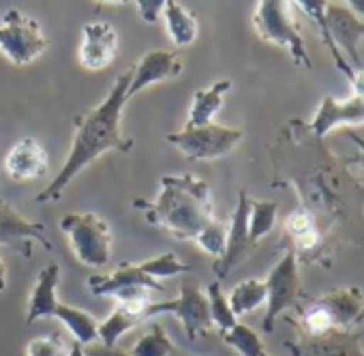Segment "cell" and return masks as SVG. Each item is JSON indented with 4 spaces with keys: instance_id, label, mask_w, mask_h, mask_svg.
Listing matches in <instances>:
<instances>
[{
    "instance_id": "22",
    "label": "cell",
    "mask_w": 364,
    "mask_h": 356,
    "mask_svg": "<svg viewBox=\"0 0 364 356\" xmlns=\"http://www.w3.org/2000/svg\"><path fill=\"white\" fill-rule=\"evenodd\" d=\"M232 90V82L230 80H221L215 82L210 88H202L193 95L191 101V110H189V118L185 127H204L215 122L217 114L221 112L223 99L225 95Z\"/></svg>"
},
{
    "instance_id": "29",
    "label": "cell",
    "mask_w": 364,
    "mask_h": 356,
    "mask_svg": "<svg viewBox=\"0 0 364 356\" xmlns=\"http://www.w3.org/2000/svg\"><path fill=\"white\" fill-rule=\"evenodd\" d=\"M206 298H208V307H210V320H213V326H217L223 333L232 330L236 324H238V318L234 315L230 303H228V296L223 294L221 290V283L219 281H213L208 286V292H206Z\"/></svg>"
},
{
    "instance_id": "34",
    "label": "cell",
    "mask_w": 364,
    "mask_h": 356,
    "mask_svg": "<svg viewBox=\"0 0 364 356\" xmlns=\"http://www.w3.org/2000/svg\"><path fill=\"white\" fill-rule=\"evenodd\" d=\"M163 7H165V0H139L137 3V11L146 24H154L159 14H163Z\"/></svg>"
},
{
    "instance_id": "5",
    "label": "cell",
    "mask_w": 364,
    "mask_h": 356,
    "mask_svg": "<svg viewBox=\"0 0 364 356\" xmlns=\"http://www.w3.org/2000/svg\"><path fill=\"white\" fill-rule=\"evenodd\" d=\"M294 3H283V0H264L255 7L253 26L257 35L266 43H274L289 52L291 61L306 71L313 69L311 56L306 52V43L302 39L298 20H296Z\"/></svg>"
},
{
    "instance_id": "37",
    "label": "cell",
    "mask_w": 364,
    "mask_h": 356,
    "mask_svg": "<svg viewBox=\"0 0 364 356\" xmlns=\"http://www.w3.org/2000/svg\"><path fill=\"white\" fill-rule=\"evenodd\" d=\"M349 84L353 86V95L364 99V69H358L355 75H353V80Z\"/></svg>"
},
{
    "instance_id": "1",
    "label": "cell",
    "mask_w": 364,
    "mask_h": 356,
    "mask_svg": "<svg viewBox=\"0 0 364 356\" xmlns=\"http://www.w3.org/2000/svg\"><path fill=\"white\" fill-rule=\"evenodd\" d=\"M272 187H294L300 209L313 215L323 236V264L345 247H364V178L349 172L309 122L289 120L268 148Z\"/></svg>"
},
{
    "instance_id": "18",
    "label": "cell",
    "mask_w": 364,
    "mask_h": 356,
    "mask_svg": "<svg viewBox=\"0 0 364 356\" xmlns=\"http://www.w3.org/2000/svg\"><path fill=\"white\" fill-rule=\"evenodd\" d=\"M5 169H7L9 178H14V181H20V183L41 178L50 169L48 150L35 137H22L7 152Z\"/></svg>"
},
{
    "instance_id": "30",
    "label": "cell",
    "mask_w": 364,
    "mask_h": 356,
    "mask_svg": "<svg viewBox=\"0 0 364 356\" xmlns=\"http://www.w3.org/2000/svg\"><path fill=\"white\" fill-rule=\"evenodd\" d=\"M139 268L152 277V279H167V277H178V275H187L191 273V264H185L176 253H161V256H154L146 262L139 264Z\"/></svg>"
},
{
    "instance_id": "15",
    "label": "cell",
    "mask_w": 364,
    "mask_h": 356,
    "mask_svg": "<svg viewBox=\"0 0 364 356\" xmlns=\"http://www.w3.org/2000/svg\"><path fill=\"white\" fill-rule=\"evenodd\" d=\"M358 125H364V99L351 95L349 99L336 101L334 97L326 95L313 116V120L309 122V129L317 135V137H326L330 131L345 127V129H353Z\"/></svg>"
},
{
    "instance_id": "14",
    "label": "cell",
    "mask_w": 364,
    "mask_h": 356,
    "mask_svg": "<svg viewBox=\"0 0 364 356\" xmlns=\"http://www.w3.org/2000/svg\"><path fill=\"white\" fill-rule=\"evenodd\" d=\"M118 52V33L109 22H90L82 28L80 65L86 71L107 69Z\"/></svg>"
},
{
    "instance_id": "41",
    "label": "cell",
    "mask_w": 364,
    "mask_h": 356,
    "mask_svg": "<svg viewBox=\"0 0 364 356\" xmlns=\"http://www.w3.org/2000/svg\"><path fill=\"white\" fill-rule=\"evenodd\" d=\"M259 356H270V354H268V352H262V354H259Z\"/></svg>"
},
{
    "instance_id": "11",
    "label": "cell",
    "mask_w": 364,
    "mask_h": 356,
    "mask_svg": "<svg viewBox=\"0 0 364 356\" xmlns=\"http://www.w3.org/2000/svg\"><path fill=\"white\" fill-rule=\"evenodd\" d=\"M249 206H251V198L247 194V189L238 192V202L236 209L232 213V219L228 224V243H225V251L219 260H215L213 271L217 275V281L225 279L234 268H238L255 249L251 245V236H249Z\"/></svg>"
},
{
    "instance_id": "8",
    "label": "cell",
    "mask_w": 364,
    "mask_h": 356,
    "mask_svg": "<svg viewBox=\"0 0 364 356\" xmlns=\"http://www.w3.org/2000/svg\"><path fill=\"white\" fill-rule=\"evenodd\" d=\"M245 133L225 125H204V127H185L182 131L169 133L167 142L176 146L189 161H215L230 155L240 142Z\"/></svg>"
},
{
    "instance_id": "2",
    "label": "cell",
    "mask_w": 364,
    "mask_h": 356,
    "mask_svg": "<svg viewBox=\"0 0 364 356\" xmlns=\"http://www.w3.org/2000/svg\"><path fill=\"white\" fill-rule=\"evenodd\" d=\"M135 73V65H131L127 71H122L109 95L92 110L80 114L75 118V137L69 157L65 159L60 172L54 176V181L37 194V204H50L58 202L65 194V189L73 183V178L86 169L90 163H95L103 152L107 150H120L129 152L133 148V140L122 135L120 120H122V108L127 103V90L131 86Z\"/></svg>"
},
{
    "instance_id": "35",
    "label": "cell",
    "mask_w": 364,
    "mask_h": 356,
    "mask_svg": "<svg viewBox=\"0 0 364 356\" xmlns=\"http://www.w3.org/2000/svg\"><path fill=\"white\" fill-rule=\"evenodd\" d=\"M84 354L86 356H131L129 352L120 350V347H109V345H103V343H92V345H86L84 347Z\"/></svg>"
},
{
    "instance_id": "17",
    "label": "cell",
    "mask_w": 364,
    "mask_h": 356,
    "mask_svg": "<svg viewBox=\"0 0 364 356\" xmlns=\"http://www.w3.org/2000/svg\"><path fill=\"white\" fill-rule=\"evenodd\" d=\"M182 73V58L169 50H150L144 54L139 63H135V73L131 80V86L127 90V101L133 99L144 88L173 80Z\"/></svg>"
},
{
    "instance_id": "9",
    "label": "cell",
    "mask_w": 364,
    "mask_h": 356,
    "mask_svg": "<svg viewBox=\"0 0 364 356\" xmlns=\"http://www.w3.org/2000/svg\"><path fill=\"white\" fill-rule=\"evenodd\" d=\"M48 50L41 24L18 9H9L0 24V52L14 65L26 67Z\"/></svg>"
},
{
    "instance_id": "6",
    "label": "cell",
    "mask_w": 364,
    "mask_h": 356,
    "mask_svg": "<svg viewBox=\"0 0 364 356\" xmlns=\"http://www.w3.org/2000/svg\"><path fill=\"white\" fill-rule=\"evenodd\" d=\"M60 230L69 239L75 258L92 268H101L112 258V230L95 213H73L60 219Z\"/></svg>"
},
{
    "instance_id": "38",
    "label": "cell",
    "mask_w": 364,
    "mask_h": 356,
    "mask_svg": "<svg viewBox=\"0 0 364 356\" xmlns=\"http://www.w3.org/2000/svg\"><path fill=\"white\" fill-rule=\"evenodd\" d=\"M347 7H349L358 18H362V20H364V0H353V3H349Z\"/></svg>"
},
{
    "instance_id": "32",
    "label": "cell",
    "mask_w": 364,
    "mask_h": 356,
    "mask_svg": "<svg viewBox=\"0 0 364 356\" xmlns=\"http://www.w3.org/2000/svg\"><path fill=\"white\" fill-rule=\"evenodd\" d=\"M198 243V247L202 251H206L208 256H213L215 260H219L225 251V243H228V224L213 219L204 230H200V234L193 239Z\"/></svg>"
},
{
    "instance_id": "39",
    "label": "cell",
    "mask_w": 364,
    "mask_h": 356,
    "mask_svg": "<svg viewBox=\"0 0 364 356\" xmlns=\"http://www.w3.org/2000/svg\"><path fill=\"white\" fill-rule=\"evenodd\" d=\"M5 288H7V266L3 258H0V292H5Z\"/></svg>"
},
{
    "instance_id": "36",
    "label": "cell",
    "mask_w": 364,
    "mask_h": 356,
    "mask_svg": "<svg viewBox=\"0 0 364 356\" xmlns=\"http://www.w3.org/2000/svg\"><path fill=\"white\" fill-rule=\"evenodd\" d=\"M345 133H347V137L358 146V155H355V157L345 159V161H347V165H360V167L364 169V137H362L358 131H353V129H345Z\"/></svg>"
},
{
    "instance_id": "21",
    "label": "cell",
    "mask_w": 364,
    "mask_h": 356,
    "mask_svg": "<svg viewBox=\"0 0 364 356\" xmlns=\"http://www.w3.org/2000/svg\"><path fill=\"white\" fill-rule=\"evenodd\" d=\"M58 281H60L58 264H48L39 271L37 283L33 288V294L26 307V324H35L37 320H43V318H54V311L58 307V298H56Z\"/></svg>"
},
{
    "instance_id": "20",
    "label": "cell",
    "mask_w": 364,
    "mask_h": 356,
    "mask_svg": "<svg viewBox=\"0 0 364 356\" xmlns=\"http://www.w3.org/2000/svg\"><path fill=\"white\" fill-rule=\"evenodd\" d=\"M135 286L148 288V290H156V292H163V290H165L156 279L148 277V275L139 268V264H133V262L120 264V266H118L116 271H112L109 275H92V277L88 279V290H90L95 296H112V298H114L118 292H122V290H127V288H135Z\"/></svg>"
},
{
    "instance_id": "13",
    "label": "cell",
    "mask_w": 364,
    "mask_h": 356,
    "mask_svg": "<svg viewBox=\"0 0 364 356\" xmlns=\"http://www.w3.org/2000/svg\"><path fill=\"white\" fill-rule=\"evenodd\" d=\"M283 241L287 243L285 249L294 251L298 264H323V236L313 219L311 213L304 209L291 211L283 221ZM326 266V264H323Z\"/></svg>"
},
{
    "instance_id": "23",
    "label": "cell",
    "mask_w": 364,
    "mask_h": 356,
    "mask_svg": "<svg viewBox=\"0 0 364 356\" xmlns=\"http://www.w3.org/2000/svg\"><path fill=\"white\" fill-rule=\"evenodd\" d=\"M163 18H165V28H167V35L169 39L185 48V46H191L196 39H198V20H196V14L189 11L185 5L180 3H173V0H165V7H163Z\"/></svg>"
},
{
    "instance_id": "31",
    "label": "cell",
    "mask_w": 364,
    "mask_h": 356,
    "mask_svg": "<svg viewBox=\"0 0 364 356\" xmlns=\"http://www.w3.org/2000/svg\"><path fill=\"white\" fill-rule=\"evenodd\" d=\"M223 341L232 350H236L240 356H259L262 352H266L262 337L253 328H249L247 324H240V322L232 330L223 333Z\"/></svg>"
},
{
    "instance_id": "4",
    "label": "cell",
    "mask_w": 364,
    "mask_h": 356,
    "mask_svg": "<svg viewBox=\"0 0 364 356\" xmlns=\"http://www.w3.org/2000/svg\"><path fill=\"white\" fill-rule=\"evenodd\" d=\"M294 7L315 22V26L321 33L323 46L330 50L336 63V69L351 82L355 71L362 69L358 46L360 41H364V20L341 3L298 0V3H294Z\"/></svg>"
},
{
    "instance_id": "27",
    "label": "cell",
    "mask_w": 364,
    "mask_h": 356,
    "mask_svg": "<svg viewBox=\"0 0 364 356\" xmlns=\"http://www.w3.org/2000/svg\"><path fill=\"white\" fill-rule=\"evenodd\" d=\"M277 217H279V204L277 202L251 200V206H249V236H251L253 247L274 230Z\"/></svg>"
},
{
    "instance_id": "16",
    "label": "cell",
    "mask_w": 364,
    "mask_h": 356,
    "mask_svg": "<svg viewBox=\"0 0 364 356\" xmlns=\"http://www.w3.org/2000/svg\"><path fill=\"white\" fill-rule=\"evenodd\" d=\"M330 315L334 330H353L364 324V294L358 286L334 288L315 298Z\"/></svg>"
},
{
    "instance_id": "25",
    "label": "cell",
    "mask_w": 364,
    "mask_h": 356,
    "mask_svg": "<svg viewBox=\"0 0 364 356\" xmlns=\"http://www.w3.org/2000/svg\"><path fill=\"white\" fill-rule=\"evenodd\" d=\"M266 300H268V288L264 279H247L238 283L228 296V303L236 318L259 309Z\"/></svg>"
},
{
    "instance_id": "24",
    "label": "cell",
    "mask_w": 364,
    "mask_h": 356,
    "mask_svg": "<svg viewBox=\"0 0 364 356\" xmlns=\"http://www.w3.org/2000/svg\"><path fill=\"white\" fill-rule=\"evenodd\" d=\"M54 318L69 328V333L75 337V343L86 347V345H92V343L99 341V322L88 311L65 305V303H58V307L54 311Z\"/></svg>"
},
{
    "instance_id": "26",
    "label": "cell",
    "mask_w": 364,
    "mask_h": 356,
    "mask_svg": "<svg viewBox=\"0 0 364 356\" xmlns=\"http://www.w3.org/2000/svg\"><path fill=\"white\" fill-rule=\"evenodd\" d=\"M144 322H146V318H144L141 313H135V311H131V309L118 305V307L109 313L107 320L99 322V343L114 347V345H118V339H120L124 333H129L131 328H135V326H139V324H144Z\"/></svg>"
},
{
    "instance_id": "19",
    "label": "cell",
    "mask_w": 364,
    "mask_h": 356,
    "mask_svg": "<svg viewBox=\"0 0 364 356\" xmlns=\"http://www.w3.org/2000/svg\"><path fill=\"white\" fill-rule=\"evenodd\" d=\"M296 356H364L360 345V333L332 330L323 337H302L291 345Z\"/></svg>"
},
{
    "instance_id": "28",
    "label": "cell",
    "mask_w": 364,
    "mask_h": 356,
    "mask_svg": "<svg viewBox=\"0 0 364 356\" xmlns=\"http://www.w3.org/2000/svg\"><path fill=\"white\" fill-rule=\"evenodd\" d=\"M176 347L169 335L165 333L163 324H152L131 347V356H173Z\"/></svg>"
},
{
    "instance_id": "33",
    "label": "cell",
    "mask_w": 364,
    "mask_h": 356,
    "mask_svg": "<svg viewBox=\"0 0 364 356\" xmlns=\"http://www.w3.org/2000/svg\"><path fill=\"white\" fill-rule=\"evenodd\" d=\"M69 352L71 345L58 333L48 337H37L26 345V356H69Z\"/></svg>"
},
{
    "instance_id": "7",
    "label": "cell",
    "mask_w": 364,
    "mask_h": 356,
    "mask_svg": "<svg viewBox=\"0 0 364 356\" xmlns=\"http://www.w3.org/2000/svg\"><path fill=\"white\" fill-rule=\"evenodd\" d=\"M159 313H171L180 320L182 328L189 341H198L204 335H208L215 326L210 320V307L208 298L198 286L196 279L187 277L180 283V296L173 300H161V303H150L146 309V318H154Z\"/></svg>"
},
{
    "instance_id": "40",
    "label": "cell",
    "mask_w": 364,
    "mask_h": 356,
    "mask_svg": "<svg viewBox=\"0 0 364 356\" xmlns=\"http://www.w3.org/2000/svg\"><path fill=\"white\" fill-rule=\"evenodd\" d=\"M69 356H86V354H84V345H80V343H73V345H71V352H69Z\"/></svg>"
},
{
    "instance_id": "3",
    "label": "cell",
    "mask_w": 364,
    "mask_h": 356,
    "mask_svg": "<svg viewBox=\"0 0 364 356\" xmlns=\"http://www.w3.org/2000/svg\"><path fill=\"white\" fill-rule=\"evenodd\" d=\"M146 221L178 241H193L215 219L210 185L193 174L163 176L156 200H135Z\"/></svg>"
},
{
    "instance_id": "10",
    "label": "cell",
    "mask_w": 364,
    "mask_h": 356,
    "mask_svg": "<svg viewBox=\"0 0 364 356\" xmlns=\"http://www.w3.org/2000/svg\"><path fill=\"white\" fill-rule=\"evenodd\" d=\"M298 266L300 264L296 253L285 249L283 258L268 273V279H264L268 288V300H266L268 311L264 318L266 333H272L279 315L287 309H294L302 298V281H300Z\"/></svg>"
},
{
    "instance_id": "12",
    "label": "cell",
    "mask_w": 364,
    "mask_h": 356,
    "mask_svg": "<svg viewBox=\"0 0 364 356\" xmlns=\"http://www.w3.org/2000/svg\"><path fill=\"white\" fill-rule=\"evenodd\" d=\"M35 243H39L46 251L54 249L43 224L26 219L11 204L0 200V247L7 245V247L16 249L20 256L31 258Z\"/></svg>"
}]
</instances>
